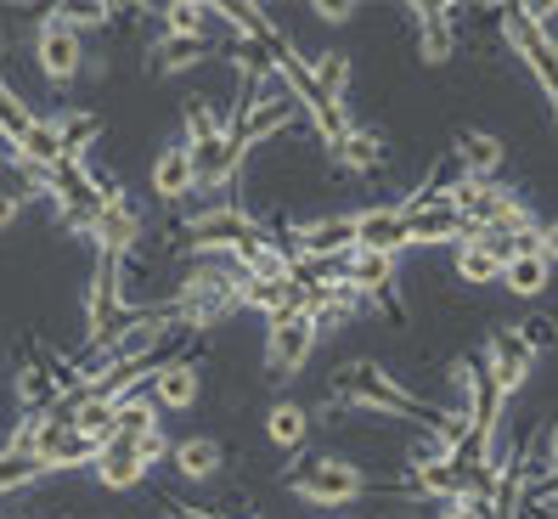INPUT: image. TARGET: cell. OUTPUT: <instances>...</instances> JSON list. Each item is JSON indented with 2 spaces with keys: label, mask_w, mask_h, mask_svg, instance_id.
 <instances>
[{
  "label": "cell",
  "mask_w": 558,
  "mask_h": 519,
  "mask_svg": "<svg viewBox=\"0 0 558 519\" xmlns=\"http://www.w3.org/2000/svg\"><path fill=\"white\" fill-rule=\"evenodd\" d=\"M327 401L355 407V412H378V418H401V424H412V430H435L440 424V407L417 401L407 384L389 378L384 362H367V355L333 367V378H327Z\"/></svg>",
  "instance_id": "6da1fadb"
},
{
  "label": "cell",
  "mask_w": 558,
  "mask_h": 519,
  "mask_svg": "<svg viewBox=\"0 0 558 519\" xmlns=\"http://www.w3.org/2000/svg\"><path fill=\"white\" fill-rule=\"evenodd\" d=\"M282 485L300 503L311 508H355V503H367V497H389V485L373 480L367 469H361L355 458H339V451H300L288 469H282Z\"/></svg>",
  "instance_id": "7a4b0ae2"
},
{
  "label": "cell",
  "mask_w": 558,
  "mask_h": 519,
  "mask_svg": "<svg viewBox=\"0 0 558 519\" xmlns=\"http://www.w3.org/2000/svg\"><path fill=\"white\" fill-rule=\"evenodd\" d=\"M497 28H502V40L519 51V69L542 85L547 108H553V130H558V40L536 23L531 7H502L497 12Z\"/></svg>",
  "instance_id": "3957f363"
},
{
  "label": "cell",
  "mask_w": 558,
  "mask_h": 519,
  "mask_svg": "<svg viewBox=\"0 0 558 519\" xmlns=\"http://www.w3.org/2000/svg\"><path fill=\"white\" fill-rule=\"evenodd\" d=\"M322 345V328L311 311H282L266 322V378L271 384H288L311 367V355Z\"/></svg>",
  "instance_id": "277c9868"
},
{
  "label": "cell",
  "mask_w": 558,
  "mask_h": 519,
  "mask_svg": "<svg viewBox=\"0 0 558 519\" xmlns=\"http://www.w3.org/2000/svg\"><path fill=\"white\" fill-rule=\"evenodd\" d=\"M344 282H350L367 305L389 311V322H396V328H407L401 271H396V260H389V254H373V249H361V243H355V254H350V277H344Z\"/></svg>",
  "instance_id": "5b68a950"
},
{
  "label": "cell",
  "mask_w": 558,
  "mask_h": 519,
  "mask_svg": "<svg viewBox=\"0 0 558 519\" xmlns=\"http://www.w3.org/2000/svg\"><path fill=\"white\" fill-rule=\"evenodd\" d=\"M35 62H40V74L51 85L80 80V69H85V35H80V28H69V17H62V12H46L35 23Z\"/></svg>",
  "instance_id": "8992f818"
},
{
  "label": "cell",
  "mask_w": 558,
  "mask_h": 519,
  "mask_svg": "<svg viewBox=\"0 0 558 519\" xmlns=\"http://www.w3.org/2000/svg\"><path fill=\"white\" fill-rule=\"evenodd\" d=\"M355 238H361V209H350V215H316V220H300L293 232H282L293 260H339V254L355 249Z\"/></svg>",
  "instance_id": "52a82bcc"
},
{
  "label": "cell",
  "mask_w": 558,
  "mask_h": 519,
  "mask_svg": "<svg viewBox=\"0 0 558 519\" xmlns=\"http://www.w3.org/2000/svg\"><path fill=\"white\" fill-rule=\"evenodd\" d=\"M407 23L417 28V57L440 69V62L457 57V40H463V23L469 12L463 7H407Z\"/></svg>",
  "instance_id": "ba28073f"
},
{
  "label": "cell",
  "mask_w": 558,
  "mask_h": 519,
  "mask_svg": "<svg viewBox=\"0 0 558 519\" xmlns=\"http://www.w3.org/2000/svg\"><path fill=\"white\" fill-rule=\"evenodd\" d=\"M508 260H513V243L497 238V232H474L451 249V271L463 277L469 288H485V282H502L508 271Z\"/></svg>",
  "instance_id": "9c48e42d"
},
{
  "label": "cell",
  "mask_w": 558,
  "mask_h": 519,
  "mask_svg": "<svg viewBox=\"0 0 558 519\" xmlns=\"http://www.w3.org/2000/svg\"><path fill=\"white\" fill-rule=\"evenodd\" d=\"M480 355H485V367H490V378H497L502 396H519L524 378H531V367H536V350L519 339V328H490Z\"/></svg>",
  "instance_id": "30bf717a"
},
{
  "label": "cell",
  "mask_w": 558,
  "mask_h": 519,
  "mask_svg": "<svg viewBox=\"0 0 558 519\" xmlns=\"http://www.w3.org/2000/svg\"><path fill=\"white\" fill-rule=\"evenodd\" d=\"M446 153L457 158V170H463L469 181H502V158H508V147H502L497 130L463 124V130H457V142H451Z\"/></svg>",
  "instance_id": "8fae6325"
},
{
  "label": "cell",
  "mask_w": 558,
  "mask_h": 519,
  "mask_svg": "<svg viewBox=\"0 0 558 519\" xmlns=\"http://www.w3.org/2000/svg\"><path fill=\"white\" fill-rule=\"evenodd\" d=\"M147 181H153V198H158V204H181V198H192V192H198V165H192V147H186V142L158 147Z\"/></svg>",
  "instance_id": "7c38bea8"
},
{
  "label": "cell",
  "mask_w": 558,
  "mask_h": 519,
  "mask_svg": "<svg viewBox=\"0 0 558 519\" xmlns=\"http://www.w3.org/2000/svg\"><path fill=\"white\" fill-rule=\"evenodd\" d=\"M147 389H153L158 412H192V407H198V396H204V367L192 362V355H175V362H163L153 373Z\"/></svg>",
  "instance_id": "4fadbf2b"
},
{
  "label": "cell",
  "mask_w": 558,
  "mask_h": 519,
  "mask_svg": "<svg viewBox=\"0 0 558 519\" xmlns=\"http://www.w3.org/2000/svg\"><path fill=\"white\" fill-rule=\"evenodd\" d=\"M142 238H147V226H142V209L119 198V204H102V220H96V254H113V260H130V254H142Z\"/></svg>",
  "instance_id": "5bb4252c"
},
{
  "label": "cell",
  "mask_w": 558,
  "mask_h": 519,
  "mask_svg": "<svg viewBox=\"0 0 558 519\" xmlns=\"http://www.w3.org/2000/svg\"><path fill=\"white\" fill-rule=\"evenodd\" d=\"M361 249H373V254H389V260H401L412 249V232H407V215L401 204H373V209H361Z\"/></svg>",
  "instance_id": "9a60e30c"
},
{
  "label": "cell",
  "mask_w": 558,
  "mask_h": 519,
  "mask_svg": "<svg viewBox=\"0 0 558 519\" xmlns=\"http://www.w3.org/2000/svg\"><path fill=\"white\" fill-rule=\"evenodd\" d=\"M17 401H23V412H51L62 401V389H57V378L46 367V345L40 339H28V355L17 367Z\"/></svg>",
  "instance_id": "2e32d148"
},
{
  "label": "cell",
  "mask_w": 558,
  "mask_h": 519,
  "mask_svg": "<svg viewBox=\"0 0 558 519\" xmlns=\"http://www.w3.org/2000/svg\"><path fill=\"white\" fill-rule=\"evenodd\" d=\"M333 165L350 170V176H373V170H384V165H389V136H384V130H373V124H355L350 136L333 147Z\"/></svg>",
  "instance_id": "e0dca14e"
},
{
  "label": "cell",
  "mask_w": 558,
  "mask_h": 519,
  "mask_svg": "<svg viewBox=\"0 0 558 519\" xmlns=\"http://www.w3.org/2000/svg\"><path fill=\"white\" fill-rule=\"evenodd\" d=\"M311 424H316V418H311V407L288 401V396L266 407V440H271L277 451H293V458H300V451L311 446Z\"/></svg>",
  "instance_id": "ac0fdd59"
},
{
  "label": "cell",
  "mask_w": 558,
  "mask_h": 519,
  "mask_svg": "<svg viewBox=\"0 0 558 519\" xmlns=\"http://www.w3.org/2000/svg\"><path fill=\"white\" fill-rule=\"evenodd\" d=\"M547 282H553V260H547V249H542V243L513 249L508 271H502V288H508V294H519V300H542V294H547Z\"/></svg>",
  "instance_id": "d6986e66"
},
{
  "label": "cell",
  "mask_w": 558,
  "mask_h": 519,
  "mask_svg": "<svg viewBox=\"0 0 558 519\" xmlns=\"http://www.w3.org/2000/svg\"><path fill=\"white\" fill-rule=\"evenodd\" d=\"M12 153L23 158L28 170H57V165H69V153H62V136H57V124H51V113H35V124L23 130V136L12 142Z\"/></svg>",
  "instance_id": "ffe728a7"
},
{
  "label": "cell",
  "mask_w": 558,
  "mask_h": 519,
  "mask_svg": "<svg viewBox=\"0 0 558 519\" xmlns=\"http://www.w3.org/2000/svg\"><path fill=\"white\" fill-rule=\"evenodd\" d=\"M175 474L181 480H192V485H204V480H215L220 469H226V446L215 440V435H186V440H175Z\"/></svg>",
  "instance_id": "44dd1931"
},
{
  "label": "cell",
  "mask_w": 558,
  "mask_h": 519,
  "mask_svg": "<svg viewBox=\"0 0 558 519\" xmlns=\"http://www.w3.org/2000/svg\"><path fill=\"white\" fill-rule=\"evenodd\" d=\"M361 300L350 282H333V288H311V316H316V328L322 334H339V328H350V322L361 316Z\"/></svg>",
  "instance_id": "7402d4cb"
},
{
  "label": "cell",
  "mask_w": 558,
  "mask_h": 519,
  "mask_svg": "<svg viewBox=\"0 0 558 519\" xmlns=\"http://www.w3.org/2000/svg\"><path fill=\"white\" fill-rule=\"evenodd\" d=\"M96 480L108 485V492H136V485L147 480V463H142V451L130 446V440H113L102 458H96V469H90Z\"/></svg>",
  "instance_id": "603a6c76"
},
{
  "label": "cell",
  "mask_w": 558,
  "mask_h": 519,
  "mask_svg": "<svg viewBox=\"0 0 558 519\" xmlns=\"http://www.w3.org/2000/svg\"><path fill=\"white\" fill-rule=\"evenodd\" d=\"M204 57H215V40H170V35H158L153 51H147V74H186V69H198Z\"/></svg>",
  "instance_id": "cb8c5ba5"
},
{
  "label": "cell",
  "mask_w": 558,
  "mask_h": 519,
  "mask_svg": "<svg viewBox=\"0 0 558 519\" xmlns=\"http://www.w3.org/2000/svg\"><path fill=\"white\" fill-rule=\"evenodd\" d=\"M51 124H57V136H62V153H69V165H85L90 142L102 136V113H90V108H57Z\"/></svg>",
  "instance_id": "d4e9b609"
},
{
  "label": "cell",
  "mask_w": 558,
  "mask_h": 519,
  "mask_svg": "<svg viewBox=\"0 0 558 519\" xmlns=\"http://www.w3.org/2000/svg\"><path fill=\"white\" fill-rule=\"evenodd\" d=\"M158 35H170V40H215V7H192V0L158 7Z\"/></svg>",
  "instance_id": "484cf974"
},
{
  "label": "cell",
  "mask_w": 558,
  "mask_h": 519,
  "mask_svg": "<svg viewBox=\"0 0 558 519\" xmlns=\"http://www.w3.org/2000/svg\"><path fill=\"white\" fill-rule=\"evenodd\" d=\"M153 384V378H147ZM136 389V396H124L119 401V424H113V440H130V446H136L142 435H153L158 430V401H153V389Z\"/></svg>",
  "instance_id": "4316f807"
},
{
  "label": "cell",
  "mask_w": 558,
  "mask_h": 519,
  "mask_svg": "<svg viewBox=\"0 0 558 519\" xmlns=\"http://www.w3.org/2000/svg\"><path fill=\"white\" fill-rule=\"evenodd\" d=\"M181 124H186V147H204V142H220L226 136V119H220V108L209 102V96H186L181 102Z\"/></svg>",
  "instance_id": "83f0119b"
},
{
  "label": "cell",
  "mask_w": 558,
  "mask_h": 519,
  "mask_svg": "<svg viewBox=\"0 0 558 519\" xmlns=\"http://www.w3.org/2000/svg\"><path fill=\"white\" fill-rule=\"evenodd\" d=\"M28 124H35V113L23 108V96H17V90L7 85V74H0V130H7V136L17 142V136H23Z\"/></svg>",
  "instance_id": "f1b7e54d"
},
{
  "label": "cell",
  "mask_w": 558,
  "mask_h": 519,
  "mask_svg": "<svg viewBox=\"0 0 558 519\" xmlns=\"http://www.w3.org/2000/svg\"><path fill=\"white\" fill-rule=\"evenodd\" d=\"M62 17H69V28H80V35H90V28H113V7H102V0H80V7H57Z\"/></svg>",
  "instance_id": "f546056e"
},
{
  "label": "cell",
  "mask_w": 558,
  "mask_h": 519,
  "mask_svg": "<svg viewBox=\"0 0 558 519\" xmlns=\"http://www.w3.org/2000/svg\"><path fill=\"white\" fill-rule=\"evenodd\" d=\"M519 339L531 345L536 355L553 350V345H558V316H524V322H519Z\"/></svg>",
  "instance_id": "4dcf8cb0"
},
{
  "label": "cell",
  "mask_w": 558,
  "mask_h": 519,
  "mask_svg": "<svg viewBox=\"0 0 558 519\" xmlns=\"http://www.w3.org/2000/svg\"><path fill=\"white\" fill-rule=\"evenodd\" d=\"M136 451H142V463L153 469V463H170V458H175V440L163 435V430H153V435H142V440H136Z\"/></svg>",
  "instance_id": "1f68e13d"
},
{
  "label": "cell",
  "mask_w": 558,
  "mask_h": 519,
  "mask_svg": "<svg viewBox=\"0 0 558 519\" xmlns=\"http://www.w3.org/2000/svg\"><path fill=\"white\" fill-rule=\"evenodd\" d=\"M316 23H350L355 17V7H344V0H316Z\"/></svg>",
  "instance_id": "d6a6232c"
},
{
  "label": "cell",
  "mask_w": 558,
  "mask_h": 519,
  "mask_svg": "<svg viewBox=\"0 0 558 519\" xmlns=\"http://www.w3.org/2000/svg\"><path fill=\"white\" fill-rule=\"evenodd\" d=\"M17 220H23V198H7V192H0V232L17 226Z\"/></svg>",
  "instance_id": "836d02e7"
},
{
  "label": "cell",
  "mask_w": 558,
  "mask_h": 519,
  "mask_svg": "<svg viewBox=\"0 0 558 519\" xmlns=\"http://www.w3.org/2000/svg\"><path fill=\"white\" fill-rule=\"evenodd\" d=\"M542 451H547V474H558V418L547 424V440H542Z\"/></svg>",
  "instance_id": "e575fe53"
},
{
  "label": "cell",
  "mask_w": 558,
  "mask_h": 519,
  "mask_svg": "<svg viewBox=\"0 0 558 519\" xmlns=\"http://www.w3.org/2000/svg\"><path fill=\"white\" fill-rule=\"evenodd\" d=\"M542 249H547V260L558 266V220H547V232H542Z\"/></svg>",
  "instance_id": "d590c367"
},
{
  "label": "cell",
  "mask_w": 558,
  "mask_h": 519,
  "mask_svg": "<svg viewBox=\"0 0 558 519\" xmlns=\"http://www.w3.org/2000/svg\"><path fill=\"white\" fill-rule=\"evenodd\" d=\"M524 519H558V503H524Z\"/></svg>",
  "instance_id": "8d00e7d4"
},
{
  "label": "cell",
  "mask_w": 558,
  "mask_h": 519,
  "mask_svg": "<svg viewBox=\"0 0 558 519\" xmlns=\"http://www.w3.org/2000/svg\"><path fill=\"white\" fill-rule=\"evenodd\" d=\"M12 153V136H7V130H0V158H7Z\"/></svg>",
  "instance_id": "74e56055"
}]
</instances>
